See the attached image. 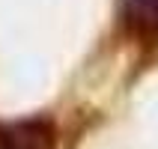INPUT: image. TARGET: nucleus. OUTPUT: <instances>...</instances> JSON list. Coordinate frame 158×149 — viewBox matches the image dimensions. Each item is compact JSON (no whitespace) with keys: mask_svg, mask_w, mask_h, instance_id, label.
<instances>
[{"mask_svg":"<svg viewBox=\"0 0 158 149\" xmlns=\"http://www.w3.org/2000/svg\"><path fill=\"white\" fill-rule=\"evenodd\" d=\"M0 149H60L57 125L48 116L0 119Z\"/></svg>","mask_w":158,"mask_h":149,"instance_id":"nucleus-1","label":"nucleus"},{"mask_svg":"<svg viewBox=\"0 0 158 149\" xmlns=\"http://www.w3.org/2000/svg\"><path fill=\"white\" fill-rule=\"evenodd\" d=\"M128 15L143 33L158 36V0H128Z\"/></svg>","mask_w":158,"mask_h":149,"instance_id":"nucleus-2","label":"nucleus"}]
</instances>
